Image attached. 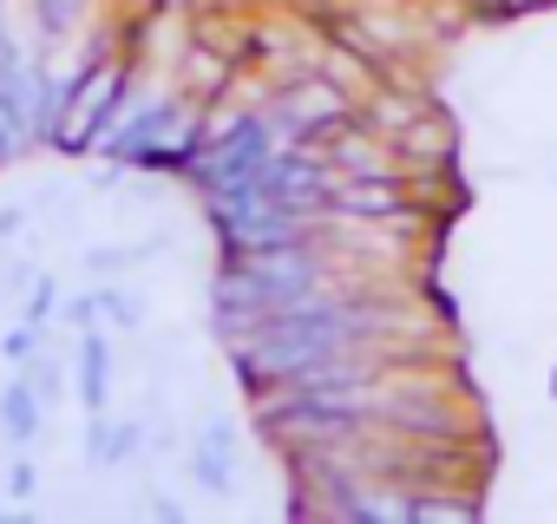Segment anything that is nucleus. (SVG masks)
<instances>
[{
	"mask_svg": "<svg viewBox=\"0 0 557 524\" xmlns=\"http://www.w3.org/2000/svg\"><path fill=\"white\" fill-rule=\"evenodd\" d=\"M269 105H275V118L289 125V138H302V145H322V138H335V132H348L361 118L355 92L342 79H289Z\"/></svg>",
	"mask_w": 557,
	"mask_h": 524,
	"instance_id": "2",
	"label": "nucleus"
},
{
	"mask_svg": "<svg viewBox=\"0 0 557 524\" xmlns=\"http://www.w3.org/2000/svg\"><path fill=\"white\" fill-rule=\"evenodd\" d=\"M99 309H106V322H112V328H138V322H145V302H138L132 289H106V296H99Z\"/></svg>",
	"mask_w": 557,
	"mask_h": 524,
	"instance_id": "9",
	"label": "nucleus"
},
{
	"mask_svg": "<svg viewBox=\"0 0 557 524\" xmlns=\"http://www.w3.org/2000/svg\"><path fill=\"white\" fill-rule=\"evenodd\" d=\"M53 302H60V283H53V276H40V283H34V302L21 309V322L47 328V322H53Z\"/></svg>",
	"mask_w": 557,
	"mask_h": 524,
	"instance_id": "10",
	"label": "nucleus"
},
{
	"mask_svg": "<svg viewBox=\"0 0 557 524\" xmlns=\"http://www.w3.org/2000/svg\"><path fill=\"white\" fill-rule=\"evenodd\" d=\"M34 145V125H27V112L14 105V92L0 86V158H21Z\"/></svg>",
	"mask_w": 557,
	"mask_h": 524,
	"instance_id": "7",
	"label": "nucleus"
},
{
	"mask_svg": "<svg viewBox=\"0 0 557 524\" xmlns=\"http://www.w3.org/2000/svg\"><path fill=\"white\" fill-rule=\"evenodd\" d=\"M66 322H73V328H92V322H99V296H73V302H66Z\"/></svg>",
	"mask_w": 557,
	"mask_h": 524,
	"instance_id": "12",
	"label": "nucleus"
},
{
	"mask_svg": "<svg viewBox=\"0 0 557 524\" xmlns=\"http://www.w3.org/2000/svg\"><path fill=\"white\" fill-rule=\"evenodd\" d=\"M125 79H132V66H125L119 53H92V60H86V73L73 79L66 105H60L53 145H60V151H92V138H99V125L112 118V105H119Z\"/></svg>",
	"mask_w": 557,
	"mask_h": 524,
	"instance_id": "1",
	"label": "nucleus"
},
{
	"mask_svg": "<svg viewBox=\"0 0 557 524\" xmlns=\"http://www.w3.org/2000/svg\"><path fill=\"white\" fill-rule=\"evenodd\" d=\"M79 400H86V413L112 407V341H106L99 322L79 328Z\"/></svg>",
	"mask_w": 557,
	"mask_h": 524,
	"instance_id": "5",
	"label": "nucleus"
},
{
	"mask_svg": "<svg viewBox=\"0 0 557 524\" xmlns=\"http://www.w3.org/2000/svg\"><path fill=\"white\" fill-rule=\"evenodd\" d=\"M40 387L27 380V374H14L8 387H0V433H8L14 446H34L40 439Z\"/></svg>",
	"mask_w": 557,
	"mask_h": 524,
	"instance_id": "6",
	"label": "nucleus"
},
{
	"mask_svg": "<svg viewBox=\"0 0 557 524\" xmlns=\"http://www.w3.org/2000/svg\"><path fill=\"white\" fill-rule=\"evenodd\" d=\"M335 223H387L407 210V177L400 171H374V177H335L329 190Z\"/></svg>",
	"mask_w": 557,
	"mask_h": 524,
	"instance_id": "3",
	"label": "nucleus"
},
{
	"mask_svg": "<svg viewBox=\"0 0 557 524\" xmlns=\"http://www.w3.org/2000/svg\"><path fill=\"white\" fill-rule=\"evenodd\" d=\"M230 452H236V426L216 413V420L197 433V452H190V478H197L210 498H230V491H236V472H230L236 459H230Z\"/></svg>",
	"mask_w": 557,
	"mask_h": 524,
	"instance_id": "4",
	"label": "nucleus"
},
{
	"mask_svg": "<svg viewBox=\"0 0 557 524\" xmlns=\"http://www.w3.org/2000/svg\"><path fill=\"white\" fill-rule=\"evenodd\" d=\"M34 491H40V465H34V452H21V459L8 465V498H21V504H27Z\"/></svg>",
	"mask_w": 557,
	"mask_h": 524,
	"instance_id": "11",
	"label": "nucleus"
},
{
	"mask_svg": "<svg viewBox=\"0 0 557 524\" xmlns=\"http://www.w3.org/2000/svg\"><path fill=\"white\" fill-rule=\"evenodd\" d=\"M34 354H40V328H34V322H21L8 341H0V361H8L14 374H21V367H34Z\"/></svg>",
	"mask_w": 557,
	"mask_h": 524,
	"instance_id": "8",
	"label": "nucleus"
}]
</instances>
